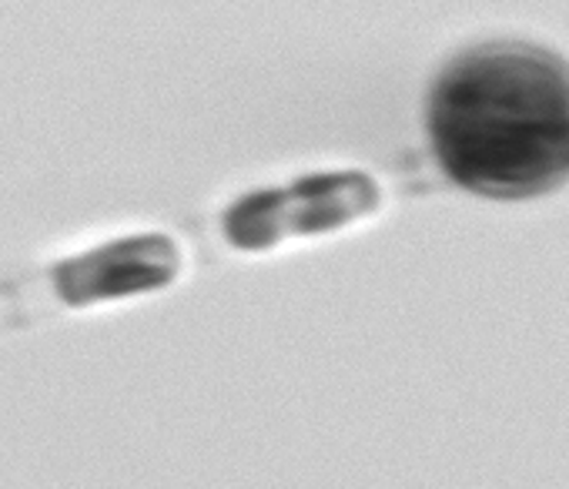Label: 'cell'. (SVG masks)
<instances>
[{"label":"cell","mask_w":569,"mask_h":489,"mask_svg":"<svg viewBox=\"0 0 569 489\" xmlns=\"http://www.w3.org/2000/svg\"><path fill=\"white\" fill-rule=\"evenodd\" d=\"M429 144L459 188L522 201L569 184V61L529 41L459 51L429 91Z\"/></svg>","instance_id":"obj_1"},{"label":"cell","mask_w":569,"mask_h":489,"mask_svg":"<svg viewBox=\"0 0 569 489\" xmlns=\"http://www.w3.org/2000/svg\"><path fill=\"white\" fill-rule=\"evenodd\" d=\"M382 184L366 171H326L284 188H261L221 214V231L238 252H271L302 234H329L372 218Z\"/></svg>","instance_id":"obj_2"},{"label":"cell","mask_w":569,"mask_h":489,"mask_svg":"<svg viewBox=\"0 0 569 489\" xmlns=\"http://www.w3.org/2000/svg\"><path fill=\"white\" fill-rule=\"evenodd\" d=\"M181 276V252L171 234L148 231L104 241L98 249L54 266V292L71 309L121 302L161 292Z\"/></svg>","instance_id":"obj_3"}]
</instances>
